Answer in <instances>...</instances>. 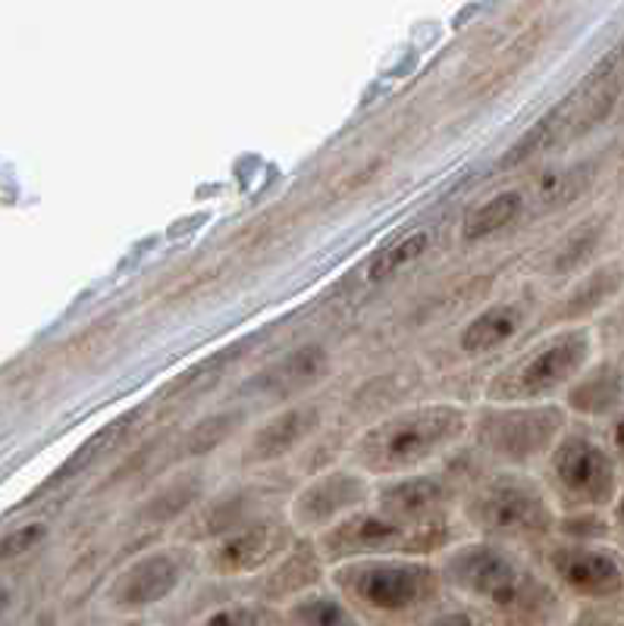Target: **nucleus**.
Masks as SVG:
<instances>
[{"label":"nucleus","instance_id":"obj_29","mask_svg":"<svg viewBox=\"0 0 624 626\" xmlns=\"http://www.w3.org/2000/svg\"><path fill=\"white\" fill-rule=\"evenodd\" d=\"M609 439H612V458H615V464L624 466V410L612 420V429H609Z\"/></svg>","mask_w":624,"mask_h":626},{"label":"nucleus","instance_id":"obj_8","mask_svg":"<svg viewBox=\"0 0 624 626\" xmlns=\"http://www.w3.org/2000/svg\"><path fill=\"white\" fill-rule=\"evenodd\" d=\"M552 505L559 502L571 514H593L609 507L618 495V464L603 442L587 432H568L552 444L546 458V483Z\"/></svg>","mask_w":624,"mask_h":626},{"label":"nucleus","instance_id":"obj_17","mask_svg":"<svg viewBox=\"0 0 624 626\" xmlns=\"http://www.w3.org/2000/svg\"><path fill=\"white\" fill-rule=\"evenodd\" d=\"M524 326V307L515 301H500L483 307L458 332V351L468 361L486 358L512 342Z\"/></svg>","mask_w":624,"mask_h":626},{"label":"nucleus","instance_id":"obj_9","mask_svg":"<svg viewBox=\"0 0 624 626\" xmlns=\"http://www.w3.org/2000/svg\"><path fill=\"white\" fill-rule=\"evenodd\" d=\"M376 483L354 466H324L289 498L286 520L298 536H320L339 520L374 505Z\"/></svg>","mask_w":624,"mask_h":626},{"label":"nucleus","instance_id":"obj_22","mask_svg":"<svg viewBox=\"0 0 624 626\" xmlns=\"http://www.w3.org/2000/svg\"><path fill=\"white\" fill-rule=\"evenodd\" d=\"M292 626H358L354 611L336 592L314 589L308 595L289 602Z\"/></svg>","mask_w":624,"mask_h":626},{"label":"nucleus","instance_id":"obj_23","mask_svg":"<svg viewBox=\"0 0 624 626\" xmlns=\"http://www.w3.org/2000/svg\"><path fill=\"white\" fill-rule=\"evenodd\" d=\"M242 424H245V410H220V414H210L205 420H198L179 444L183 461H195V458H205L210 451H217L220 444L232 439V432Z\"/></svg>","mask_w":624,"mask_h":626},{"label":"nucleus","instance_id":"obj_3","mask_svg":"<svg viewBox=\"0 0 624 626\" xmlns=\"http://www.w3.org/2000/svg\"><path fill=\"white\" fill-rule=\"evenodd\" d=\"M437 564L446 586L502 614L534 611L540 602L546 605V586L508 546L474 536L458 539L439 554Z\"/></svg>","mask_w":624,"mask_h":626},{"label":"nucleus","instance_id":"obj_19","mask_svg":"<svg viewBox=\"0 0 624 626\" xmlns=\"http://www.w3.org/2000/svg\"><path fill=\"white\" fill-rule=\"evenodd\" d=\"M565 405L583 417H609L624 410V366L615 361L583 370L565 392Z\"/></svg>","mask_w":624,"mask_h":626},{"label":"nucleus","instance_id":"obj_27","mask_svg":"<svg viewBox=\"0 0 624 626\" xmlns=\"http://www.w3.org/2000/svg\"><path fill=\"white\" fill-rule=\"evenodd\" d=\"M198 626H264L261 620V611L251 605H227L210 611L208 617Z\"/></svg>","mask_w":624,"mask_h":626},{"label":"nucleus","instance_id":"obj_6","mask_svg":"<svg viewBox=\"0 0 624 626\" xmlns=\"http://www.w3.org/2000/svg\"><path fill=\"white\" fill-rule=\"evenodd\" d=\"M593 354V336L587 329H559L546 336L518 358H512L500 373L486 383V405H549L556 392L581 376Z\"/></svg>","mask_w":624,"mask_h":626},{"label":"nucleus","instance_id":"obj_11","mask_svg":"<svg viewBox=\"0 0 624 626\" xmlns=\"http://www.w3.org/2000/svg\"><path fill=\"white\" fill-rule=\"evenodd\" d=\"M191 567L188 546H157L125 561L107 586V605L139 614L147 607L164 605L186 583Z\"/></svg>","mask_w":624,"mask_h":626},{"label":"nucleus","instance_id":"obj_10","mask_svg":"<svg viewBox=\"0 0 624 626\" xmlns=\"http://www.w3.org/2000/svg\"><path fill=\"white\" fill-rule=\"evenodd\" d=\"M298 539V532L292 529L286 520V514H267V517H258L245 526H236L223 536L210 539L201 558L205 567L217 576H261L267 567H273L289 546Z\"/></svg>","mask_w":624,"mask_h":626},{"label":"nucleus","instance_id":"obj_12","mask_svg":"<svg viewBox=\"0 0 624 626\" xmlns=\"http://www.w3.org/2000/svg\"><path fill=\"white\" fill-rule=\"evenodd\" d=\"M461 495L464 485L458 483L456 473L420 470L376 483L374 507L405 524H437V520H456Z\"/></svg>","mask_w":624,"mask_h":626},{"label":"nucleus","instance_id":"obj_15","mask_svg":"<svg viewBox=\"0 0 624 626\" xmlns=\"http://www.w3.org/2000/svg\"><path fill=\"white\" fill-rule=\"evenodd\" d=\"M330 366H333V361H330V351L324 344H302V348L289 351L286 358L273 361L267 370H261L249 383V388L258 398H264L276 407L295 405L305 392H311L314 385L327 380Z\"/></svg>","mask_w":624,"mask_h":626},{"label":"nucleus","instance_id":"obj_16","mask_svg":"<svg viewBox=\"0 0 624 626\" xmlns=\"http://www.w3.org/2000/svg\"><path fill=\"white\" fill-rule=\"evenodd\" d=\"M324 554L317 551L311 536H298L289 546V551L276 561L273 567H267L258 580L264 583V592L267 595H283V598H302L317 589L320 576H324Z\"/></svg>","mask_w":624,"mask_h":626},{"label":"nucleus","instance_id":"obj_13","mask_svg":"<svg viewBox=\"0 0 624 626\" xmlns=\"http://www.w3.org/2000/svg\"><path fill=\"white\" fill-rule=\"evenodd\" d=\"M546 564L568 592L583 598H612L624 592V561L590 542H562L549 548Z\"/></svg>","mask_w":624,"mask_h":626},{"label":"nucleus","instance_id":"obj_4","mask_svg":"<svg viewBox=\"0 0 624 626\" xmlns=\"http://www.w3.org/2000/svg\"><path fill=\"white\" fill-rule=\"evenodd\" d=\"M456 542V520L405 524V520L383 514L374 505L339 520L327 532L314 536V546L324 554L327 567L346 564V561H368V558H427V561H437L439 554Z\"/></svg>","mask_w":624,"mask_h":626},{"label":"nucleus","instance_id":"obj_30","mask_svg":"<svg viewBox=\"0 0 624 626\" xmlns=\"http://www.w3.org/2000/svg\"><path fill=\"white\" fill-rule=\"evenodd\" d=\"M605 326H609V332H612V336L624 339V301L612 310V317H609V323Z\"/></svg>","mask_w":624,"mask_h":626},{"label":"nucleus","instance_id":"obj_25","mask_svg":"<svg viewBox=\"0 0 624 626\" xmlns=\"http://www.w3.org/2000/svg\"><path fill=\"white\" fill-rule=\"evenodd\" d=\"M622 263H609L603 270H596V273H590L587 279H583L574 292H571V298L565 301L562 307V320L568 317H578V314H587V310H593V307H600V304L622 285Z\"/></svg>","mask_w":624,"mask_h":626},{"label":"nucleus","instance_id":"obj_33","mask_svg":"<svg viewBox=\"0 0 624 626\" xmlns=\"http://www.w3.org/2000/svg\"><path fill=\"white\" fill-rule=\"evenodd\" d=\"M125 626H145V624H125Z\"/></svg>","mask_w":624,"mask_h":626},{"label":"nucleus","instance_id":"obj_14","mask_svg":"<svg viewBox=\"0 0 624 626\" xmlns=\"http://www.w3.org/2000/svg\"><path fill=\"white\" fill-rule=\"evenodd\" d=\"M320 429V407L295 402V405L276 407L267 420L251 429L245 444V464L271 466L286 461L298 448H305L308 439Z\"/></svg>","mask_w":624,"mask_h":626},{"label":"nucleus","instance_id":"obj_7","mask_svg":"<svg viewBox=\"0 0 624 626\" xmlns=\"http://www.w3.org/2000/svg\"><path fill=\"white\" fill-rule=\"evenodd\" d=\"M565 410L556 405H483L471 410L468 442L474 454L500 464L502 470L546 461L552 444L562 439Z\"/></svg>","mask_w":624,"mask_h":626},{"label":"nucleus","instance_id":"obj_1","mask_svg":"<svg viewBox=\"0 0 624 626\" xmlns=\"http://www.w3.org/2000/svg\"><path fill=\"white\" fill-rule=\"evenodd\" d=\"M471 432V410L456 402L402 407L371 424L349 448V466L374 483L396 480L446 461Z\"/></svg>","mask_w":624,"mask_h":626},{"label":"nucleus","instance_id":"obj_20","mask_svg":"<svg viewBox=\"0 0 624 626\" xmlns=\"http://www.w3.org/2000/svg\"><path fill=\"white\" fill-rule=\"evenodd\" d=\"M524 207H527V198L521 195L518 188L493 191L490 198L478 201L461 217V242L478 244L500 235L508 226H515L521 220Z\"/></svg>","mask_w":624,"mask_h":626},{"label":"nucleus","instance_id":"obj_31","mask_svg":"<svg viewBox=\"0 0 624 626\" xmlns=\"http://www.w3.org/2000/svg\"><path fill=\"white\" fill-rule=\"evenodd\" d=\"M7 607H10V589L0 586V614H3Z\"/></svg>","mask_w":624,"mask_h":626},{"label":"nucleus","instance_id":"obj_2","mask_svg":"<svg viewBox=\"0 0 624 626\" xmlns=\"http://www.w3.org/2000/svg\"><path fill=\"white\" fill-rule=\"evenodd\" d=\"M456 517L474 539L508 548L543 542L559 524L549 492L521 470H496L474 480L464 488Z\"/></svg>","mask_w":624,"mask_h":626},{"label":"nucleus","instance_id":"obj_5","mask_svg":"<svg viewBox=\"0 0 624 626\" xmlns=\"http://www.w3.org/2000/svg\"><path fill=\"white\" fill-rule=\"evenodd\" d=\"M333 592L349 607H361L380 617H402L417 607L434 605L442 573L427 558H368L330 567Z\"/></svg>","mask_w":624,"mask_h":626},{"label":"nucleus","instance_id":"obj_21","mask_svg":"<svg viewBox=\"0 0 624 626\" xmlns=\"http://www.w3.org/2000/svg\"><path fill=\"white\" fill-rule=\"evenodd\" d=\"M427 251H430V232L427 229L405 232L396 242L376 248L368 266H364V279L368 283H390V279L402 276L405 270H412Z\"/></svg>","mask_w":624,"mask_h":626},{"label":"nucleus","instance_id":"obj_24","mask_svg":"<svg viewBox=\"0 0 624 626\" xmlns=\"http://www.w3.org/2000/svg\"><path fill=\"white\" fill-rule=\"evenodd\" d=\"M593 179V166L581 163V166H568V169H556L546 173V179L537 185L534 204L540 210H559L565 204H571L578 195H583V188Z\"/></svg>","mask_w":624,"mask_h":626},{"label":"nucleus","instance_id":"obj_26","mask_svg":"<svg viewBox=\"0 0 624 626\" xmlns=\"http://www.w3.org/2000/svg\"><path fill=\"white\" fill-rule=\"evenodd\" d=\"M51 536V526L44 520H25L0 536V561H20L25 554L39 551Z\"/></svg>","mask_w":624,"mask_h":626},{"label":"nucleus","instance_id":"obj_32","mask_svg":"<svg viewBox=\"0 0 624 626\" xmlns=\"http://www.w3.org/2000/svg\"><path fill=\"white\" fill-rule=\"evenodd\" d=\"M618 526H622V532H624V505H622V510H618Z\"/></svg>","mask_w":624,"mask_h":626},{"label":"nucleus","instance_id":"obj_28","mask_svg":"<svg viewBox=\"0 0 624 626\" xmlns=\"http://www.w3.org/2000/svg\"><path fill=\"white\" fill-rule=\"evenodd\" d=\"M427 626H483V620H480L474 611H468V607H452V611L437 614Z\"/></svg>","mask_w":624,"mask_h":626},{"label":"nucleus","instance_id":"obj_18","mask_svg":"<svg viewBox=\"0 0 624 626\" xmlns=\"http://www.w3.org/2000/svg\"><path fill=\"white\" fill-rule=\"evenodd\" d=\"M208 498V480L201 470H179L161 483L139 507V520L147 526H169L191 517Z\"/></svg>","mask_w":624,"mask_h":626}]
</instances>
